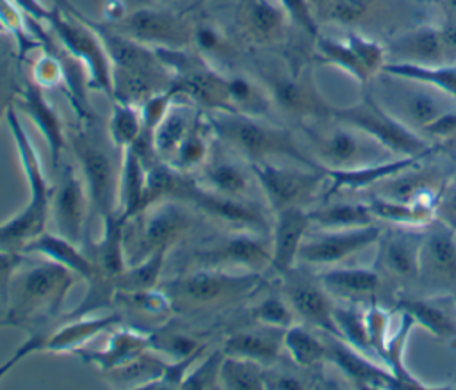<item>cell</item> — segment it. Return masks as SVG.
Masks as SVG:
<instances>
[{"instance_id":"obj_5","label":"cell","mask_w":456,"mask_h":390,"mask_svg":"<svg viewBox=\"0 0 456 390\" xmlns=\"http://www.w3.org/2000/svg\"><path fill=\"white\" fill-rule=\"evenodd\" d=\"M7 125L12 134L20 162L25 171L28 185V199L18 214L9 217L0 224V251L5 253H23L25 246L45 232L46 221L50 219V189L46 175L41 167L37 151L34 150L28 135L23 130L21 119L16 107L7 110Z\"/></svg>"},{"instance_id":"obj_49","label":"cell","mask_w":456,"mask_h":390,"mask_svg":"<svg viewBox=\"0 0 456 390\" xmlns=\"http://www.w3.org/2000/svg\"><path fill=\"white\" fill-rule=\"evenodd\" d=\"M251 317L256 324L287 329L294 324L296 313L285 297L267 296L251 308Z\"/></svg>"},{"instance_id":"obj_16","label":"cell","mask_w":456,"mask_h":390,"mask_svg":"<svg viewBox=\"0 0 456 390\" xmlns=\"http://www.w3.org/2000/svg\"><path fill=\"white\" fill-rule=\"evenodd\" d=\"M191 264L196 267H240L262 272L271 267V240L264 239V233L249 230L226 233L194 249Z\"/></svg>"},{"instance_id":"obj_27","label":"cell","mask_w":456,"mask_h":390,"mask_svg":"<svg viewBox=\"0 0 456 390\" xmlns=\"http://www.w3.org/2000/svg\"><path fill=\"white\" fill-rule=\"evenodd\" d=\"M328 360H331L358 388H403L388 367L378 365L365 353L353 347L340 337L330 335Z\"/></svg>"},{"instance_id":"obj_22","label":"cell","mask_w":456,"mask_h":390,"mask_svg":"<svg viewBox=\"0 0 456 390\" xmlns=\"http://www.w3.org/2000/svg\"><path fill=\"white\" fill-rule=\"evenodd\" d=\"M422 237L419 278L436 288H456V230L445 221H431Z\"/></svg>"},{"instance_id":"obj_59","label":"cell","mask_w":456,"mask_h":390,"mask_svg":"<svg viewBox=\"0 0 456 390\" xmlns=\"http://www.w3.org/2000/svg\"><path fill=\"white\" fill-rule=\"evenodd\" d=\"M12 2H14L18 7H28L34 0H12Z\"/></svg>"},{"instance_id":"obj_29","label":"cell","mask_w":456,"mask_h":390,"mask_svg":"<svg viewBox=\"0 0 456 390\" xmlns=\"http://www.w3.org/2000/svg\"><path fill=\"white\" fill-rule=\"evenodd\" d=\"M251 329H239L228 335L223 342L221 351L228 356L256 362L264 367L276 363L283 349V331L278 328L262 326Z\"/></svg>"},{"instance_id":"obj_57","label":"cell","mask_w":456,"mask_h":390,"mask_svg":"<svg viewBox=\"0 0 456 390\" xmlns=\"http://www.w3.org/2000/svg\"><path fill=\"white\" fill-rule=\"evenodd\" d=\"M444 12H445V21L456 25V0H440Z\"/></svg>"},{"instance_id":"obj_19","label":"cell","mask_w":456,"mask_h":390,"mask_svg":"<svg viewBox=\"0 0 456 390\" xmlns=\"http://www.w3.org/2000/svg\"><path fill=\"white\" fill-rule=\"evenodd\" d=\"M315 43L324 61L346 71L360 84H367L372 77L381 73V68L387 62L385 46L358 32L347 34L346 41L319 34Z\"/></svg>"},{"instance_id":"obj_44","label":"cell","mask_w":456,"mask_h":390,"mask_svg":"<svg viewBox=\"0 0 456 390\" xmlns=\"http://www.w3.org/2000/svg\"><path fill=\"white\" fill-rule=\"evenodd\" d=\"M312 224L324 230L356 228L374 223V215L367 203H333L310 210Z\"/></svg>"},{"instance_id":"obj_18","label":"cell","mask_w":456,"mask_h":390,"mask_svg":"<svg viewBox=\"0 0 456 390\" xmlns=\"http://www.w3.org/2000/svg\"><path fill=\"white\" fill-rule=\"evenodd\" d=\"M182 201L191 205L198 214L226 223L237 230L258 233L269 232V223L255 201L249 198H230L217 194L203 187L196 178H191Z\"/></svg>"},{"instance_id":"obj_58","label":"cell","mask_w":456,"mask_h":390,"mask_svg":"<svg viewBox=\"0 0 456 390\" xmlns=\"http://www.w3.org/2000/svg\"><path fill=\"white\" fill-rule=\"evenodd\" d=\"M150 2H153L155 5H162V7H171V9H175V5L185 4V2H189V0H150Z\"/></svg>"},{"instance_id":"obj_10","label":"cell","mask_w":456,"mask_h":390,"mask_svg":"<svg viewBox=\"0 0 456 390\" xmlns=\"http://www.w3.org/2000/svg\"><path fill=\"white\" fill-rule=\"evenodd\" d=\"M102 23L153 50L191 48L192 43V20L171 7L155 4L137 7L114 20H103Z\"/></svg>"},{"instance_id":"obj_7","label":"cell","mask_w":456,"mask_h":390,"mask_svg":"<svg viewBox=\"0 0 456 390\" xmlns=\"http://www.w3.org/2000/svg\"><path fill=\"white\" fill-rule=\"evenodd\" d=\"M196 210L176 199L144 207L123 221V251L126 265H135L148 256L171 248L187 235L196 223Z\"/></svg>"},{"instance_id":"obj_23","label":"cell","mask_w":456,"mask_h":390,"mask_svg":"<svg viewBox=\"0 0 456 390\" xmlns=\"http://www.w3.org/2000/svg\"><path fill=\"white\" fill-rule=\"evenodd\" d=\"M14 105L20 112L28 116L30 121L37 126L39 134L48 144L52 164L53 167H57L68 146V130L64 128L62 118L55 110L52 102L46 98L45 89L37 85L30 77H25Z\"/></svg>"},{"instance_id":"obj_47","label":"cell","mask_w":456,"mask_h":390,"mask_svg":"<svg viewBox=\"0 0 456 390\" xmlns=\"http://www.w3.org/2000/svg\"><path fill=\"white\" fill-rule=\"evenodd\" d=\"M219 383L223 388H265V367L251 360L224 354L219 369Z\"/></svg>"},{"instance_id":"obj_13","label":"cell","mask_w":456,"mask_h":390,"mask_svg":"<svg viewBox=\"0 0 456 390\" xmlns=\"http://www.w3.org/2000/svg\"><path fill=\"white\" fill-rule=\"evenodd\" d=\"M249 167L273 214L289 207H303L328 182L322 166L296 169L264 160L253 162Z\"/></svg>"},{"instance_id":"obj_45","label":"cell","mask_w":456,"mask_h":390,"mask_svg":"<svg viewBox=\"0 0 456 390\" xmlns=\"http://www.w3.org/2000/svg\"><path fill=\"white\" fill-rule=\"evenodd\" d=\"M110 116L107 121V134L110 141L119 148L125 150L132 146L142 132V116L139 105L110 100Z\"/></svg>"},{"instance_id":"obj_17","label":"cell","mask_w":456,"mask_h":390,"mask_svg":"<svg viewBox=\"0 0 456 390\" xmlns=\"http://www.w3.org/2000/svg\"><path fill=\"white\" fill-rule=\"evenodd\" d=\"M387 62H413L426 66L456 64V27L419 25L385 46Z\"/></svg>"},{"instance_id":"obj_6","label":"cell","mask_w":456,"mask_h":390,"mask_svg":"<svg viewBox=\"0 0 456 390\" xmlns=\"http://www.w3.org/2000/svg\"><path fill=\"white\" fill-rule=\"evenodd\" d=\"M262 283V272L233 274L228 269L198 267L162 281L159 288L167 296L173 312L192 315L230 306L256 292Z\"/></svg>"},{"instance_id":"obj_14","label":"cell","mask_w":456,"mask_h":390,"mask_svg":"<svg viewBox=\"0 0 456 390\" xmlns=\"http://www.w3.org/2000/svg\"><path fill=\"white\" fill-rule=\"evenodd\" d=\"M331 119V118H330ZM333 126L326 130H305L312 135V144L317 151L319 164L328 169H354L367 164H376L385 160L390 151L385 150L367 134L349 126L346 123L335 121Z\"/></svg>"},{"instance_id":"obj_25","label":"cell","mask_w":456,"mask_h":390,"mask_svg":"<svg viewBox=\"0 0 456 390\" xmlns=\"http://www.w3.org/2000/svg\"><path fill=\"white\" fill-rule=\"evenodd\" d=\"M442 146H436L429 151L419 153V155H411V157H397V158H387L376 164H367L362 167H354V169H328L326 171V180H328V187L324 191V196H333L340 191H358L369 185H376L387 178H392L406 169H411L415 166H420L424 160H428L431 155H435L436 151H440Z\"/></svg>"},{"instance_id":"obj_53","label":"cell","mask_w":456,"mask_h":390,"mask_svg":"<svg viewBox=\"0 0 456 390\" xmlns=\"http://www.w3.org/2000/svg\"><path fill=\"white\" fill-rule=\"evenodd\" d=\"M276 2L283 7L292 25H296L314 39L319 36L317 18L314 12L312 0H276Z\"/></svg>"},{"instance_id":"obj_42","label":"cell","mask_w":456,"mask_h":390,"mask_svg":"<svg viewBox=\"0 0 456 390\" xmlns=\"http://www.w3.org/2000/svg\"><path fill=\"white\" fill-rule=\"evenodd\" d=\"M151 349L144 351L139 354L135 360L130 363L116 369L103 372L109 378V383L114 386H128V388H151L153 383H157L162 374L166 372L167 362L155 356L150 353Z\"/></svg>"},{"instance_id":"obj_2","label":"cell","mask_w":456,"mask_h":390,"mask_svg":"<svg viewBox=\"0 0 456 390\" xmlns=\"http://www.w3.org/2000/svg\"><path fill=\"white\" fill-rule=\"evenodd\" d=\"M86 20L98 32L110 61V100H119L141 107L150 96L171 89L173 73L160 61L153 48L105 27L102 21H93L87 16Z\"/></svg>"},{"instance_id":"obj_30","label":"cell","mask_w":456,"mask_h":390,"mask_svg":"<svg viewBox=\"0 0 456 390\" xmlns=\"http://www.w3.org/2000/svg\"><path fill=\"white\" fill-rule=\"evenodd\" d=\"M378 258L381 267L403 281H415L420 272L422 237L404 232L381 233Z\"/></svg>"},{"instance_id":"obj_4","label":"cell","mask_w":456,"mask_h":390,"mask_svg":"<svg viewBox=\"0 0 456 390\" xmlns=\"http://www.w3.org/2000/svg\"><path fill=\"white\" fill-rule=\"evenodd\" d=\"M207 114L221 146L248 164L285 157L308 167L321 166L306 157L289 130L269 123L265 118H251L230 110Z\"/></svg>"},{"instance_id":"obj_41","label":"cell","mask_w":456,"mask_h":390,"mask_svg":"<svg viewBox=\"0 0 456 390\" xmlns=\"http://www.w3.org/2000/svg\"><path fill=\"white\" fill-rule=\"evenodd\" d=\"M374 219H383L401 226H428L436 217V208L419 201H399L390 198H374L369 203Z\"/></svg>"},{"instance_id":"obj_38","label":"cell","mask_w":456,"mask_h":390,"mask_svg":"<svg viewBox=\"0 0 456 390\" xmlns=\"http://www.w3.org/2000/svg\"><path fill=\"white\" fill-rule=\"evenodd\" d=\"M395 310L399 313H406L408 317H411L415 324L422 326L436 338H456V319L445 308H442L431 299L401 297L395 303Z\"/></svg>"},{"instance_id":"obj_33","label":"cell","mask_w":456,"mask_h":390,"mask_svg":"<svg viewBox=\"0 0 456 390\" xmlns=\"http://www.w3.org/2000/svg\"><path fill=\"white\" fill-rule=\"evenodd\" d=\"M37 255L53 260L68 269H71L80 280H87L93 272V264L82 246L64 239L57 232H41L34 237L23 249V255Z\"/></svg>"},{"instance_id":"obj_1","label":"cell","mask_w":456,"mask_h":390,"mask_svg":"<svg viewBox=\"0 0 456 390\" xmlns=\"http://www.w3.org/2000/svg\"><path fill=\"white\" fill-rule=\"evenodd\" d=\"M66 135L87 187L91 212L103 223L118 214L123 150L110 141L107 126H103L98 118L80 121V125L69 128Z\"/></svg>"},{"instance_id":"obj_21","label":"cell","mask_w":456,"mask_h":390,"mask_svg":"<svg viewBox=\"0 0 456 390\" xmlns=\"http://www.w3.org/2000/svg\"><path fill=\"white\" fill-rule=\"evenodd\" d=\"M381 228L372 224L356 228L328 230L312 239H305L297 260L310 265H333L372 244L381 237Z\"/></svg>"},{"instance_id":"obj_55","label":"cell","mask_w":456,"mask_h":390,"mask_svg":"<svg viewBox=\"0 0 456 390\" xmlns=\"http://www.w3.org/2000/svg\"><path fill=\"white\" fill-rule=\"evenodd\" d=\"M23 260V253H5L0 251V296L5 297L7 296V288H9V281L14 274V271L18 269V265Z\"/></svg>"},{"instance_id":"obj_52","label":"cell","mask_w":456,"mask_h":390,"mask_svg":"<svg viewBox=\"0 0 456 390\" xmlns=\"http://www.w3.org/2000/svg\"><path fill=\"white\" fill-rule=\"evenodd\" d=\"M224 353L221 349L210 353L203 363H200L194 370H189L180 388H219V369Z\"/></svg>"},{"instance_id":"obj_28","label":"cell","mask_w":456,"mask_h":390,"mask_svg":"<svg viewBox=\"0 0 456 390\" xmlns=\"http://www.w3.org/2000/svg\"><path fill=\"white\" fill-rule=\"evenodd\" d=\"M203 187L230 198H249L255 175L249 164H242L239 157L217 155L214 150L201 166L196 178Z\"/></svg>"},{"instance_id":"obj_9","label":"cell","mask_w":456,"mask_h":390,"mask_svg":"<svg viewBox=\"0 0 456 390\" xmlns=\"http://www.w3.org/2000/svg\"><path fill=\"white\" fill-rule=\"evenodd\" d=\"M330 118L367 134L397 157H411L440 146L394 118L370 93L356 105L331 107Z\"/></svg>"},{"instance_id":"obj_61","label":"cell","mask_w":456,"mask_h":390,"mask_svg":"<svg viewBox=\"0 0 456 390\" xmlns=\"http://www.w3.org/2000/svg\"><path fill=\"white\" fill-rule=\"evenodd\" d=\"M424 2H440V0H424Z\"/></svg>"},{"instance_id":"obj_40","label":"cell","mask_w":456,"mask_h":390,"mask_svg":"<svg viewBox=\"0 0 456 390\" xmlns=\"http://www.w3.org/2000/svg\"><path fill=\"white\" fill-rule=\"evenodd\" d=\"M205 347L207 344L200 340L198 333H192V329L169 321H164L159 329L150 333V349L167 356L169 362L189 358L205 351Z\"/></svg>"},{"instance_id":"obj_24","label":"cell","mask_w":456,"mask_h":390,"mask_svg":"<svg viewBox=\"0 0 456 390\" xmlns=\"http://www.w3.org/2000/svg\"><path fill=\"white\" fill-rule=\"evenodd\" d=\"M283 278V297L289 301L290 308L306 324L324 331L326 335L338 337V329L333 319L335 305L324 287L308 281L294 274V269L281 274Z\"/></svg>"},{"instance_id":"obj_51","label":"cell","mask_w":456,"mask_h":390,"mask_svg":"<svg viewBox=\"0 0 456 390\" xmlns=\"http://www.w3.org/2000/svg\"><path fill=\"white\" fill-rule=\"evenodd\" d=\"M379 0H328L326 16L342 25H356L374 12Z\"/></svg>"},{"instance_id":"obj_54","label":"cell","mask_w":456,"mask_h":390,"mask_svg":"<svg viewBox=\"0 0 456 390\" xmlns=\"http://www.w3.org/2000/svg\"><path fill=\"white\" fill-rule=\"evenodd\" d=\"M420 134L436 141H449L456 137V110L451 109L447 112H444L442 116H438L435 121H431L429 125H426Z\"/></svg>"},{"instance_id":"obj_31","label":"cell","mask_w":456,"mask_h":390,"mask_svg":"<svg viewBox=\"0 0 456 390\" xmlns=\"http://www.w3.org/2000/svg\"><path fill=\"white\" fill-rule=\"evenodd\" d=\"M148 349H150V333H142L137 329H119L109 338L103 349L75 351V353L80 354L84 362L96 365L102 372H109L130 363Z\"/></svg>"},{"instance_id":"obj_20","label":"cell","mask_w":456,"mask_h":390,"mask_svg":"<svg viewBox=\"0 0 456 390\" xmlns=\"http://www.w3.org/2000/svg\"><path fill=\"white\" fill-rule=\"evenodd\" d=\"M233 25L242 43L269 48L285 41L290 20L276 0H237Z\"/></svg>"},{"instance_id":"obj_60","label":"cell","mask_w":456,"mask_h":390,"mask_svg":"<svg viewBox=\"0 0 456 390\" xmlns=\"http://www.w3.org/2000/svg\"><path fill=\"white\" fill-rule=\"evenodd\" d=\"M452 303H454V310H456V288L452 290Z\"/></svg>"},{"instance_id":"obj_48","label":"cell","mask_w":456,"mask_h":390,"mask_svg":"<svg viewBox=\"0 0 456 390\" xmlns=\"http://www.w3.org/2000/svg\"><path fill=\"white\" fill-rule=\"evenodd\" d=\"M333 319H335L340 338H344L346 342H349L353 347H356L362 353H374L372 345H370V338H369L365 313L358 312L356 308L335 305Z\"/></svg>"},{"instance_id":"obj_35","label":"cell","mask_w":456,"mask_h":390,"mask_svg":"<svg viewBox=\"0 0 456 390\" xmlns=\"http://www.w3.org/2000/svg\"><path fill=\"white\" fill-rule=\"evenodd\" d=\"M191 48L216 68L217 64L230 66V62L237 57L233 36H230V32L212 18L192 20Z\"/></svg>"},{"instance_id":"obj_11","label":"cell","mask_w":456,"mask_h":390,"mask_svg":"<svg viewBox=\"0 0 456 390\" xmlns=\"http://www.w3.org/2000/svg\"><path fill=\"white\" fill-rule=\"evenodd\" d=\"M381 75L383 77L378 82V87L383 89L381 98H376L372 93L370 94L394 118L419 134L426 125L452 109V105L447 102L454 100L429 85L387 73Z\"/></svg>"},{"instance_id":"obj_46","label":"cell","mask_w":456,"mask_h":390,"mask_svg":"<svg viewBox=\"0 0 456 390\" xmlns=\"http://www.w3.org/2000/svg\"><path fill=\"white\" fill-rule=\"evenodd\" d=\"M167 253L169 251L162 249L135 265H126L118 278V292H139L157 288L160 285Z\"/></svg>"},{"instance_id":"obj_8","label":"cell","mask_w":456,"mask_h":390,"mask_svg":"<svg viewBox=\"0 0 456 390\" xmlns=\"http://www.w3.org/2000/svg\"><path fill=\"white\" fill-rule=\"evenodd\" d=\"M55 4L50 7L46 16V23L50 27L52 36L57 43L78 59L89 77V87L94 91H102L109 100L112 98V73L110 61L107 57L105 46L94 30V27L86 20V16L77 11L68 0H53Z\"/></svg>"},{"instance_id":"obj_36","label":"cell","mask_w":456,"mask_h":390,"mask_svg":"<svg viewBox=\"0 0 456 390\" xmlns=\"http://www.w3.org/2000/svg\"><path fill=\"white\" fill-rule=\"evenodd\" d=\"M148 164L132 148L123 150L121 157V176H119V207L118 214L125 221L137 214L144 207Z\"/></svg>"},{"instance_id":"obj_26","label":"cell","mask_w":456,"mask_h":390,"mask_svg":"<svg viewBox=\"0 0 456 390\" xmlns=\"http://www.w3.org/2000/svg\"><path fill=\"white\" fill-rule=\"evenodd\" d=\"M312 226L310 214L303 207H289L274 212L271 228V267L278 276L294 269L299 248Z\"/></svg>"},{"instance_id":"obj_32","label":"cell","mask_w":456,"mask_h":390,"mask_svg":"<svg viewBox=\"0 0 456 390\" xmlns=\"http://www.w3.org/2000/svg\"><path fill=\"white\" fill-rule=\"evenodd\" d=\"M226 89L230 112L251 118H265L273 109L271 94L256 75L226 71Z\"/></svg>"},{"instance_id":"obj_12","label":"cell","mask_w":456,"mask_h":390,"mask_svg":"<svg viewBox=\"0 0 456 390\" xmlns=\"http://www.w3.org/2000/svg\"><path fill=\"white\" fill-rule=\"evenodd\" d=\"M256 77L271 94L273 107L296 119H330L328 105L315 84L303 71H292L281 64L258 66Z\"/></svg>"},{"instance_id":"obj_37","label":"cell","mask_w":456,"mask_h":390,"mask_svg":"<svg viewBox=\"0 0 456 390\" xmlns=\"http://www.w3.org/2000/svg\"><path fill=\"white\" fill-rule=\"evenodd\" d=\"M319 283L328 294L344 299H363L379 287V274L367 267H335L319 274Z\"/></svg>"},{"instance_id":"obj_15","label":"cell","mask_w":456,"mask_h":390,"mask_svg":"<svg viewBox=\"0 0 456 390\" xmlns=\"http://www.w3.org/2000/svg\"><path fill=\"white\" fill-rule=\"evenodd\" d=\"M55 169L59 173L50 189V219L59 235L82 246L87 215L91 214L87 187L73 162L61 160Z\"/></svg>"},{"instance_id":"obj_34","label":"cell","mask_w":456,"mask_h":390,"mask_svg":"<svg viewBox=\"0 0 456 390\" xmlns=\"http://www.w3.org/2000/svg\"><path fill=\"white\" fill-rule=\"evenodd\" d=\"M121 321L123 319L118 313L105 315V317L84 315V317L71 319V322L55 329L52 335H46L41 351H50V353L78 351L84 344H87L98 333L112 329Z\"/></svg>"},{"instance_id":"obj_3","label":"cell","mask_w":456,"mask_h":390,"mask_svg":"<svg viewBox=\"0 0 456 390\" xmlns=\"http://www.w3.org/2000/svg\"><path fill=\"white\" fill-rule=\"evenodd\" d=\"M77 274L48 258L25 262L14 271L7 288V312L2 324L27 326L52 319L62 306Z\"/></svg>"},{"instance_id":"obj_43","label":"cell","mask_w":456,"mask_h":390,"mask_svg":"<svg viewBox=\"0 0 456 390\" xmlns=\"http://www.w3.org/2000/svg\"><path fill=\"white\" fill-rule=\"evenodd\" d=\"M283 349L289 358L303 369L315 367L328 360V344L301 324H292L283 331Z\"/></svg>"},{"instance_id":"obj_50","label":"cell","mask_w":456,"mask_h":390,"mask_svg":"<svg viewBox=\"0 0 456 390\" xmlns=\"http://www.w3.org/2000/svg\"><path fill=\"white\" fill-rule=\"evenodd\" d=\"M23 78L25 77H21L20 62L9 53H0V123L5 119L7 110L14 105Z\"/></svg>"},{"instance_id":"obj_39","label":"cell","mask_w":456,"mask_h":390,"mask_svg":"<svg viewBox=\"0 0 456 390\" xmlns=\"http://www.w3.org/2000/svg\"><path fill=\"white\" fill-rule=\"evenodd\" d=\"M381 73L429 85L456 102V64L426 66L413 62H385Z\"/></svg>"},{"instance_id":"obj_56","label":"cell","mask_w":456,"mask_h":390,"mask_svg":"<svg viewBox=\"0 0 456 390\" xmlns=\"http://www.w3.org/2000/svg\"><path fill=\"white\" fill-rule=\"evenodd\" d=\"M436 208L442 210L445 223H449L456 230V183H445Z\"/></svg>"}]
</instances>
